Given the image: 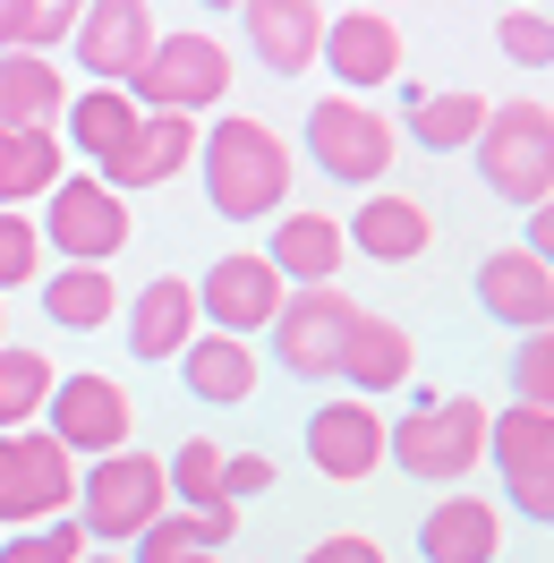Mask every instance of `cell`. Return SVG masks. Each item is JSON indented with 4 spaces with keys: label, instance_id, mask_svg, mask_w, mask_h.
<instances>
[{
    "label": "cell",
    "instance_id": "obj_1",
    "mask_svg": "<svg viewBox=\"0 0 554 563\" xmlns=\"http://www.w3.org/2000/svg\"><path fill=\"white\" fill-rule=\"evenodd\" d=\"M197 163H206V206L222 222H265V213L290 206V145L265 129V120H247V111H222L206 137H197Z\"/></svg>",
    "mask_w": 554,
    "mask_h": 563
},
{
    "label": "cell",
    "instance_id": "obj_2",
    "mask_svg": "<svg viewBox=\"0 0 554 563\" xmlns=\"http://www.w3.org/2000/svg\"><path fill=\"white\" fill-rule=\"evenodd\" d=\"M478 179L512 206H546L554 197V111L538 95L520 103H486V129H478Z\"/></svg>",
    "mask_w": 554,
    "mask_h": 563
},
{
    "label": "cell",
    "instance_id": "obj_3",
    "mask_svg": "<svg viewBox=\"0 0 554 563\" xmlns=\"http://www.w3.org/2000/svg\"><path fill=\"white\" fill-rule=\"evenodd\" d=\"M77 529H86V547H137L145 521H163L171 512V487H163V461L154 453H103L86 478H77Z\"/></svg>",
    "mask_w": 554,
    "mask_h": 563
},
{
    "label": "cell",
    "instance_id": "obj_4",
    "mask_svg": "<svg viewBox=\"0 0 554 563\" xmlns=\"http://www.w3.org/2000/svg\"><path fill=\"white\" fill-rule=\"evenodd\" d=\"M384 453L401 461L410 478H426V487H461L486 461V410L469 393H461V401H426V410H410L401 427H384Z\"/></svg>",
    "mask_w": 554,
    "mask_h": 563
},
{
    "label": "cell",
    "instance_id": "obj_5",
    "mask_svg": "<svg viewBox=\"0 0 554 563\" xmlns=\"http://www.w3.org/2000/svg\"><path fill=\"white\" fill-rule=\"evenodd\" d=\"M69 504H77V453L52 427H9L0 435V521L35 529V521H60Z\"/></svg>",
    "mask_w": 554,
    "mask_h": 563
},
{
    "label": "cell",
    "instance_id": "obj_6",
    "mask_svg": "<svg viewBox=\"0 0 554 563\" xmlns=\"http://www.w3.org/2000/svg\"><path fill=\"white\" fill-rule=\"evenodd\" d=\"M222 95H231V52L213 35H197V26H188V35H154L145 69L129 77V103L137 111H188V120H197V111H213Z\"/></svg>",
    "mask_w": 554,
    "mask_h": 563
},
{
    "label": "cell",
    "instance_id": "obj_7",
    "mask_svg": "<svg viewBox=\"0 0 554 563\" xmlns=\"http://www.w3.org/2000/svg\"><path fill=\"white\" fill-rule=\"evenodd\" d=\"M308 154L324 163V179H358L376 188L392 172V120H384L367 95H324L308 111Z\"/></svg>",
    "mask_w": 554,
    "mask_h": 563
},
{
    "label": "cell",
    "instance_id": "obj_8",
    "mask_svg": "<svg viewBox=\"0 0 554 563\" xmlns=\"http://www.w3.org/2000/svg\"><path fill=\"white\" fill-rule=\"evenodd\" d=\"M35 231L60 247L69 265H111L137 222H129V197H120V188H103V179L86 172V179H52V213H43Z\"/></svg>",
    "mask_w": 554,
    "mask_h": 563
},
{
    "label": "cell",
    "instance_id": "obj_9",
    "mask_svg": "<svg viewBox=\"0 0 554 563\" xmlns=\"http://www.w3.org/2000/svg\"><path fill=\"white\" fill-rule=\"evenodd\" d=\"M486 461L503 470V495H512L529 521H554V410H503L486 419Z\"/></svg>",
    "mask_w": 554,
    "mask_h": 563
},
{
    "label": "cell",
    "instance_id": "obj_10",
    "mask_svg": "<svg viewBox=\"0 0 554 563\" xmlns=\"http://www.w3.org/2000/svg\"><path fill=\"white\" fill-rule=\"evenodd\" d=\"M154 9L145 0H86L77 9V26H69V43H77V69L95 77V86H129V77L145 69V52H154Z\"/></svg>",
    "mask_w": 554,
    "mask_h": 563
},
{
    "label": "cell",
    "instance_id": "obj_11",
    "mask_svg": "<svg viewBox=\"0 0 554 563\" xmlns=\"http://www.w3.org/2000/svg\"><path fill=\"white\" fill-rule=\"evenodd\" d=\"M281 290H290V282H281L256 247H240V256H222V265L197 282V324H206V333H240V342H256V333L274 324Z\"/></svg>",
    "mask_w": 554,
    "mask_h": 563
},
{
    "label": "cell",
    "instance_id": "obj_12",
    "mask_svg": "<svg viewBox=\"0 0 554 563\" xmlns=\"http://www.w3.org/2000/svg\"><path fill=\"white\" fill-rule=\"evenodd\" d=\"M342 324H350V290L315 282V290H281L274 308V358L290 376H333V351H342Z\"/></svg>",
    "mask_w": 554,
    "mask_h": 563
},
{
    "label": "cell",
    "instance_id": "obj_13",
    "mask_svg": "<svg viewBox=\"0 0 554 563\" xmlns=\"http://www.w3.org/2000/svg\"><path fill=\"white\" fill-rule=\"evenodd\" d=\"M43 410H52V435H60L69 453H86V461L120 453V444H129V427H137V401L111 385V376H60Z\"/></svg>",
    "mask_w": 554,
    "mask_h": 563
},
{
    "label": "cell",
    "instance_id": "obj_14",
    "mask_svg": "<svg viewBox=\"0 0 554 563\" xmlns=\"http://www.w3.org/2000/svg\"><path fill=\"white\" fill-rule=\"evenodd\" d=\"M197 137H206V129H197L188 111H145V120H137V137L120 145L111 163H95V179H103V188H120V197H129V188H163V179L188 172Z\"/></svg>",
    "mask_w": 554,
    "mask_h": 563
},
{
    "label": "cell",
    "instance_id": "obj_15",
    "mask_svg": "<svg viewBox=\"0 0 554 563\" xmlns=\"http://www.w3.org/2000/svg\"><path fill=\"white\" fill-rule=\"evenodd\" d=\"M478 308L512 333H554V274L529 247H495L478 265Z\"/></svg>",
    "mask_w": 554,
    "mask_h": 563
},
{
    "label": "cell",
    "instance_id": "obj_16",
    "mask_svg": "<svg viewBox=\"0 0 554 563\" xmlns=\"http://www.w3.org/2000/svg\"><path fill=\"white\" fill-rule=\"evenodd\" d=\"M315 52H324L333 86H350V95H367V86H392V77H401V26L376 18V9H342V18L324 26Z\"/></svg>",
    "mask_w": 554,
    "mask_h": 563
},
{
    "label": "cell",
    "instance_id": "obj_17",
    "mask_svg": "<svg viewBox=\"0 0 554 563\" xmlns=\"http://www.w3.org/2000/svg\"><path fill=\"white\" fill-rule=\"evenodd\" d=\"M308 461L324 470V478H342V487L376 478L384 470V419L367 410V401H324V410L308 419Z\"/></svg>",
    "mask_w": 554,
    "mask_h": 563
},
{
    "label": "cell",
    "instance_id": "obj_18",
    "mask_svg": "<svg viewBox=\"0 0 554 563\" xmlns=\"http://www.w3.org/2000/svg\"><path fill=\"white\" fill-rule=\"evenodd\" d=\"M247 18V43L274 77H299L315 69V43H324V0H240Z\"/></svg>",
    "mask_w": 554,
    "mask_h": 563
},
{
    "label": "cell",
    "instance_id": "obj_19",
    "mask_svg": "<svg viewBox=\"0 0 554 563\" xmlns=\"http://www.w3.org/2000/svg\"><path fill=\"white\" fill-rule=\"evenodd\" d=\"M410 367H418V351H410V333H401V324L350 308L342 351H333V376H350L358 393H392V385H410Z\"/></svg>",
    "mask_w": 554,
    "mask_h": 563
},
{
    "label": "cell",
    "instance_id": "obj_20",
    "mask_svg": "<svg viewBox=\"0 0 554 563\" xmlns=\"http://www.w3.org/2000/svg\"><path fill=\"white\" fill-rule=\"evenodd\" d=\"M495 547H503V512L486 495H444L418 521V555L426 563H495Z\"/></svg>",
    "mask_w": 554,
    "mask_h": 563
},
{
    "label": "cell",
    "instance_id": "obj_21",
    "mask_svg": "<svg viewBox=\"0 0 554 563\" xmlns=\"http://www.w3.org/2000/svg\"><path fill=\"white\" fill-rule=\"evenodd\" d=\"M342 256H350V240H342V222H333V213H281V222H274V247H265V265H274L290 290L333 282V274H342Z\"/></svg>",
    "mask_w": 554,
    "mask_h": 563
},
{
    "label": "cell",
    "instance_id": "obj_22",
    "mask_svg": "<svg viewBox=\"0 0 554 563\" xmlns=\"http://www.w3.org/2000/svg\"><path fill=\"white\" fill-rule=\"evenodd\" d=\"M179 376H188V393H197L206 410H231V401L256 393V342H240V333H188Z\"/></svg>",
    "mask_w": 554,
    "mask_h": 563
},
{
    "label": "cell",
    "instance_id": "obj_23",
    "mask_svg": "<svg viewBox=\"0 0 554 563\" xmlns=\"http://www.w3.org/2000/svg\"><path fill=\"white\" fill-rule=\"evenodd\" d=\"M342 240L358 247V256H376V265H410V256H426L435 222H426V206H418V197H367V206L350 213Z\"/></svg>",
    "mask_w": 554,
    "mask_h": 563
},
{
    "label": "cell",
    "instance_id": "obj_24",
    "mask_svg": "<svg viewBox=\"0 0 554 563\" xmlns=\"http://www.w3.org/2000/svg\"><path fill=\"white\" fill-rule=\"evenodd\" d=\"M188 333H197V290H188L179 274L145 282L137 308H129V351H137V358H179V351H188Z\"/></svg>",
    "mask_w": 554,
    "mask_h": 563
},
{
    "label": "cell",
    "instance_id": "obj_25",
    "mask_svg": "<svg viewBox=\"0 0 554 563\" xmlns=\"http://www.w3.org/2000/svg\"><path fill=\"white\" fill-rule=\"evenodd\" d=\"M69 103V86L52 69V52H0V129H52Z\"/></svg>",
    "mask_w": 554,
    "mask_h": 563
},
{
    "label": "cell",
    "instance_id": "obj_26",
    "mask_svg": "<svg viewBox=\"0 0 554 563\" xmlns=\"http://www.w3.org/2000/svg\"><path fill=\"white\" fill-rule=\"evenodd\" d=\"M52 179H69V154L52 129H0V206H35L52 197Z\"/></svg>",
    "mask_w": 554,
    "mask_h": 563
},
{
    "label": "cell",
    "instance_id": "obj_27",
    "mask_svg": "<svg viewBox=\"0 0 554 563\" xmlns=\"http://www.w3.org/2000/svg\"><path fill=\"white\" fill-rule=\"evenodd\" d=\"M60 120H69V145H77V154L111 163L120 145L137 137V120H145V111L129 103V86H86V95H69V103H60Z\"/></svg>",
    "mask_w": 554,
    "mask_h": 563
},
{
    "label": "cell",
    "instance_id": "obj_28",
    "mask_svg": "<svg viewBox=\"0 0 554 563\" xmlns=\"http://www.w3.org/2000/svg\"><path fill=\"white\" fill-rule=\"evenodd\" d=\"M486 129V95L478 86H435V95H410V137L426 154H469Z\"/></svg>",
    "mask_w": 554,
    "mask_h": 563
},
{
    "label": "cell",
    "instance_id": "obj_29",
    "mask_svg": "<svg viewBox=\"0 0 554 563\" xmlns=\"http://www.w3.org/2000/svg\"><path fill=\"white\" fill-rule=\"evenodd\" d=\"M43 317L60 324V333H95V324L120 317V282L103 265H60L52 290H43Z\"/></svg>",
    "mask_w": 554,
    "mask_h": 563
},
{
    "label": "cell",
    "instance_id": "obj_30",
    "mask_svg": "<svg viewBox=\"0 0 554 563\" xmlns=\"http://www.w3.org/2000/svg\"><path fill=\"white\" fill-rule=\"evenodd\" d=\"M43 401H52V358L0 342V435H9V427H35Z\"/></svg>",
    "mask_w": 554,
    "mask_h": 563
},
{
    "label": "cell",
    "instance_id": "obj_31",
    "mask_svg": "<svg viewBox=\"0 0 554 563\" xmlns=\"http://www.w3.org/2000/svg\"><path fill=\"white\" fill-rule=\"evenodd\" d=\"M163 487L179 495V512H197V504H222V444H213V435H188V444L163 461Z\"/></svg>",
    "mask_w": 554,
    "mask_h": 563
},
{
    "label": "cell",
    "instance_id": "obj_32",
    "mask_svg": "<svg viewBox=\"0 0 554 563\" xmlns=\"http://www.w3.org/2000/svg\"><path fill=\"white\" fill-rule=\"evenodd\" d=\"M77 26V9L60 0H0V52H52Z\"/></svg>",
    "mask_w": 554,
    "mask_h": 563
},
{
    "label": "cell",
    "instance_id": "obj_33",
    "mask_svg": "<svg viewBox=\"0 0 554 563\" xmlns=\"http://www.w3.org/2000/svg\"><path fill=\"white\" fill-rule=\"evenodd\" d=\"M77 555H86V529H77V512L35 521V529H9V547H0V563H77Z\"/></svg>",
    "mask_w": 554,
    "mask_h": 563
},
{
    "label": "cell",
    "instance_id": "obj_34",
    "mask_svg": "<svg viewBox=\"0 0 554 563\" xmlns=\"http://www.w3.org/2000/svg\"><path fill=\"white\" fill-rule=\"evenodd\" d=\"M26 282H43V231L35 213L0 206V290H26Z\"/></svg>",
    "mask_w": 554,
    "mask_h": 563
},
{
    "label": "cell",
    "instance_id": "obj_35",
    "mask_svg": "<svg viewBox=\"0 0 554 563\" xmlns=\"http://www.w3.org/2000/svg\"><path fill=\"white\" fill-rule=\"evenodd\" d=\"M495 43H503V60H520V69H546L554 60V26L538 0H512V18L495 26Z\"/></svg>",
    "mask_w": 554,
    "mask_h": 563
},
{
    "label": "cell",
    "instance_id": "obj_36",
    "mask_svg": "<svg viewBox=\"0 0 554 563\" xmlns=\"http://www.w3.org/2000/svg\"><path fill=\"white\" fill-rule=\"evenodd\" d=\"M512 393H520V410H554V333H520Z\"/></svg>",
    "mask_w": 554,
    "mask_h": 563
},
{
    "label": "cell",
    "instance_id": "obj_37",
    "mask_svg": "<svg viewBox=\"0 0 554 563\" xmlns=\"http://www.w3.org/2000/svg\"><path fill=\"white\" fill-rule=\"evenodd\" d=\"M129 563H213V555H197V538H188V512L171 504L163 521H145V529H137Z\"/></svg>",
    "mask_w": 554,
    "mask_h": 563
},
{
    "label": "cell",
    "instance_id": "obj_38",
    "mask_svg": "<svg viewBox=\"0 0 554 563\" xmlns=\"http://www.w3.org/2000/svg\"><path fill=\"white\" fill-rule=\"evenodd\" d=\"M265 487H274V461H265V453H222V504L265 495Z\"/></svg>",
    "mask_w": 554,
    "mask_h": 563
},
{
    "label": "cell",
    "instance_id": "obj_39",
    "mask_svg": "<svg viewBox=\"0 0 554 563\" xmlns=\"http://www.w3.org/2000/svg\"><path fill=\"white\" fill-rule=\"evenodd\" d=\"M231 529H240V504H197V512H188V538H197V555L231 547Z\"/></svg>",
    "mask_w": 554,
    "mask_h": 563
},
{
    "label": "cell",
    "instance_id": "obj_40",
    "mask_svg": "<svg viewBox=\"0 0 554 563\" xmlns=\"http://www.w3.org/2000/svg\"><path fill=\"white\" fill-rule=\"evenodd\" d=\"M299 563H384L376 538H324V547H308Z\"/></svg>",
    "mask_w": 554,
    "mask_h": 563
},
{
    "label": "cell",
    "instance_id": "obj_41",
    "mask_svg": "<svg viewBox=\"0 0 554 563\" xmlns=\"http://www.w3.org/2000/svg\"><path fill=\"white\" fill-rule=\"evenodd\" d=\"M554 247V206H529V256H546Z\"/></svg>",
    "mask_w": 554,
    "mask_h": 563
},
{
    "label": "cell",
    "instance_id": "obj_42",
    "mask_svg": "<svg viewBox=\"0 0 554 563\" xmlns=\"http://www.w3.org/2000/svg\"><path fill=\"white\" fill-rule=\"evenodd\" d=\"M77 563H129V555H120V547H86Z\"/></svg>",
    "mask_w": 554,
    "mask_h": 563
},
{
    "label": "cell",
    "instance_id": "obj_43",
    "mask_svg": "<svg viewBox=\"0 0 554 563\" xmlns=\"http://www.w3.org/2000/svg\"><path fill=\"white\" fill-rule=\"evenodd\" d=\"M206 9H240V0H206Z\"/></svg>",
    "mask_w": 554,
    "mask_h": 563
}]
</instances>
